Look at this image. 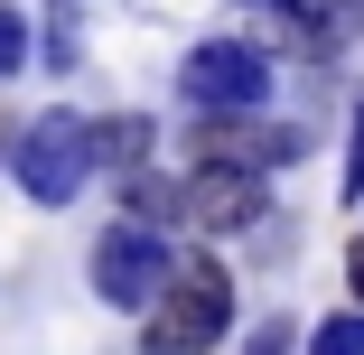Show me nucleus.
<instances>
[{
    "label": "nucleus",
    "instance_id": "nucleus-10",
    "mask_svg": "<svg viewBox=\"0 0 364 355\" xmlns=\"http://www.w3.org/2000/svg\"><path fill=\"white\" fill-rule=\"evenodd\" d=\"M309 355H364V309H346V318H327V327L309 337Z\"/></svg>",
    "mask_w": 364,
    "mask_h": 355
},
{
    "label": "nucleus",
    "instance_id": "nucleus-14",
    "mask_svg": "<svg viewBox=\"0 0 364 355\" xmlns=\"http://www.w3.org/2000/svg\"><path fill=\"white\" fill-rule=\"evenodd\" d=\"M280 346H289V337H280V327H262V337H252L243 355H280Z\"/></svg>",
    "mask_w": 364,
    "mask_h": 355
},
{
    "label": "nucleus",
    "instance_id": "nucleus-13",
    "mask_svg": "<svg viewBox=\"0 0 364 355\" xmlns=\"http://www.w3.org/2000/svg\"><path fill=\"white\" fill-rule=\"evenodd\" d=\"M346 290H355V300H364V234H355V243H346Z\"/></svg>",
    "mask_w": 364,
    "mask_h": 355
},
{
    "label": "nucleus",
    "instance_id": "nucleus-7",
    "mask_svg": "<svg viewBox=\"0 0 364 355\" xmlns=\"http://www.w3.org/2000/svg\"><path fill=\"white\" fill-rule=\"evenodd\" d=\"M150 150H159V131L140 122V112H112V122H94V169H150Z\"/></svg>",
    "mask_w": 364,
    "mask_h": 355
},
{
    "label": "nucleus",
    "instance_id": "nucleus-4",
    "mask_svg": "<svg viewBox=\"0 0 364 355\" xmlns=\"http://www.w3.org/2000/svg\"><path fill=\"white\" fill-rule=\"evenodd\" d=\"M168 243H159V225H140V216H122V225H103L94 234V300L103 309H150L159 300V280H168Z\"/></svg>",
    "mask_w": 364,
    "mask_h": 355
},
{
    "label": "nucleus",
    "instance_id": "nucleus-3",
    "mask_svg": "<svg viewBox=\"0 0 364 355\" xmlns=\"http://www.w3.org/2000/svg\"><path fill=\"white\" fill-rule=\"evenodd\" d=\"M178 103H187L196 122H215V112H262V103H271V56H262L252 38H196L187 65H178Z\"/></svg>",
    "mask_w": 364,
    "mask_h": 355
},
{
    "label": "nucleus",
    "instance_id": "nucleus-11",
    "mask_svg": "<svg viewBox=\"0 0 364 355\" xmlns=\"http://www.w3.org/2000/svg\"><path fill=\"white\" fill-rule=\"evenodd\" d=\"M47 65H75V0H56V19H47Z\"/></svg>",
    "mask_w": 364,
    "mask_h": 355
},
{
    "label": "nucleus",
    "instance_id": "nucleus-9",
    "mask_svg": "<svg viewBox=\"0 0 364 355\" xmlns=\"http://www.w3.org/2000/svg\"><path fill=\"white\" fill-rule=\"evenodd\" d=\"M131 216H140V225L178 216V187H168V178H150V169H131Z\"/></svg>",
    "mask_w": 364,
    "mask_h": 355
},
{
    "label": "nucleus",
    "instance_id": "nucleus-2",
    "mask_svg": "<svg viewBox=\"0 0 364 355\" xmlns=\"http://www.w3.org/2000/svg\"><path fill=\"white\" fill-rule=\"evenodd\" d=\"M10 178H19V196H38V206H75L85 178H94V122H85V112H38V122L10 140Z\"/></svg>",
    "mask_w": 364,
    "mask_h": 355
},
{
    "label": "nucleus",
    "instance_id": "nucleus-6",
    "mask_svg": "<svg viewBox=\"0 0 364 355\" xmlns=\"http://www.w3.org/2000/svg\"><path fill=\"white\" fill-rule=\"evenodd\" d=\"M309 150V140L299 131H289V122H262V112H215L205 122V140H196V159H225V169H289V159H299Z\"/></svg>",
    "mask_w": 364,
    "mask_h": 355
},
{
    "label": "nucleus",
    "instance_id": "nucleus-5",
    "mask_svg": "<svg viewBox=\"0 0 364 355\" xmlns=\"http://www.w3.org/2000/svg\"><path fill=\"white\" fill-rule=\"evenodd\" d=\"M178 216H187L196 234H252V225H271V187H262V169L196 159V178L178 187Z\"/></svg>",
    "mask_w": 364,
    "mask_h": 355
},
{
    "label": "nucleus",
    "instance_id": "nucleus-12",
    "mask_svg": "<svg viewBox=\"0 0 364 355\" xmlns=\"http://www.w3.org/2000/svg\"><path fill=\"white\" fill-rule=\"evenodd\" d=\"M346 196H364V103H355V131H346Z\"/></svg>",
    "mask_w": 364,
    "mask_h": 355
},
{
    "label": "nucleus",
    "instance_id": "nucleus-1",
    "mask_svg": "<svg viewBox=\"0 0 364 355\" xmlns=\"http://www.w3.org/2000/svg\"><path fill=\"white\" fill-rule=\"evenodd\" d=\"M234 327V280H225V262H168V280H159V300L140 309V346L150 355H205L215 337Z\"/></svg>",
    "mask_w": 364,
    "mask_h": 355
},
{
    "label": "nucleus",
    "instance_id": "nucleus-8",
    "mask_svg": "<svg viewBox=\"0 0 364 355\" xmlns=\"http://www.w3.org/2000/svg\"><path fill=\"white\" fill-rule=\"evenodd\" d=\"M28 10H19V0H0V85H10V75H28Z\"/></svg>",
    "mask_w": 364,
    "mask_h": 355
}]
</instances>
